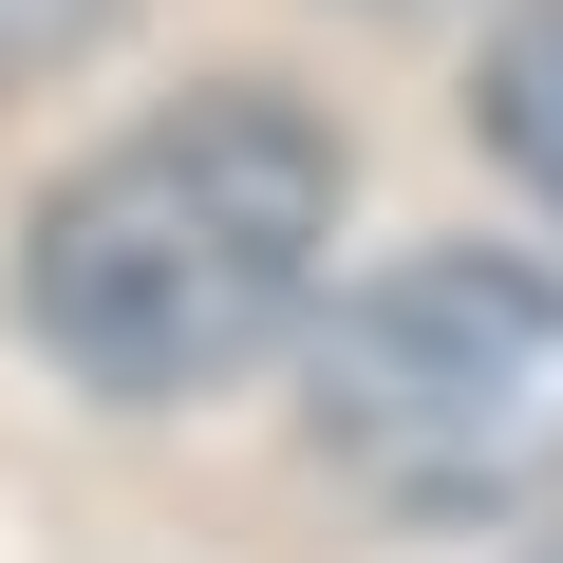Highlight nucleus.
Wrapping results in <instances>:
<instances>
[{
	"label": "nucleus",
	"mask_w": 563,
	"mask_h": 563,
	"mask_svg": "<svg viewBox=\"0 0 563 563\" xmlns=\"http://www.w3.org/2000/svg\"><path fill=\"white\" fill-rule=\"evenodd\" d=\"M113 38V0H0V95H20V76H76Z\"/></svg>",
	"instance_id": "obj_4"
},
{
	"label": "nucleus",
	"mask_w": 563,
	"mask_h": 563,
	"mask_svg": "<svg viewBox=\"0 0 563 563\" xmlns=\"http://www.w3.org/2000/svg\"><path fill=\"white\" fill-rule=\"evenodd\" d=\"M339 282V132L263 76H207L169 113H132L113 151H76L20 225V339L113 395H225L244 357H282Z\"/></svg>",
	"instance_id": "obj_1"
},
{
	"label": "nucleus",
	"mask_w": 563,
	"mask_h": 563,
	"mask_svg": "<svg viewBox=\"0 0 563 563\" xmlns=\"http://www.w3.org/2000/svg\"><path fill=\"white\" fill-rule=\"evenodd\" d=\"M470 113H488V151L563 207V0H526V20L488 38V76H470Z\"/></svg>",
	"instance_id": "obj_3"
},
{
	"label": "nucleus",
	"mask_w": 563,
	"mask_h": 563,
	"mask_svg": "<svg viewBox=\"0 0 563 563\" xmlns=\"http://www.w3.org/2000/svg\"><path fill=\"white\" fill-rule=\"evenodd\" d=\"M301 395L376 507H432V526L544 507L563 488V263L413 244V263L339 282L301 320Z\"/></svg>",
	"instance_id": "obj_2"
}]
</instances>
